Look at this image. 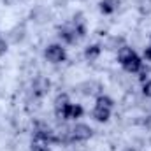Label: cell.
<instances>
[{"instance_id": "cell-1", "label": "cell", "mask_w": 151, "mask_h": 151, "mask_svg": "<svg viewBox=\"0 0 151 151\" xmlns=\"http://www.w3.org/2000/svg\"><path fill=\"white\" fill-rule=\"evenodd\" d=\"M118 62L121 63V67L128 72V74H135L142 70V60L141 56L128 46H123L118 51Z\"/></svg>"}, {"instance_id": "cell-2", "label": "cell", "mask_w": 151, "mask_h": 151, "mask_svg": "<svg viewBox=\"0 0 151 151\" xmlns=\"http://www.w3.org/2000/svg\"><path fill=\"white\" fill-rule=\"evenodd\" d=\"M91 127L84 123H76L72 128H69V142H84L91 137Z\"/></svg>"}, {"instance_id": "cell-3", "label": "cell", "mask_w": 151, "mask_h": 151, "mask_svg": "<svg viewBox=\"0 0 151 151\" xmlns=\"http://www.w3.org/2000/svg\"><path fill=\"white\" fill-rule=\"evenodd\" d=\"M83 113H84L83 107L79 104H72V102H69V104L55 109L56 118H60V119H79L83 116Z\"/></svg>"}, {"instance_id": "cell-4", "label": "cell", "mask_w": 151, "mask_h": 151, "mask_svg": "<svg viewBox=\"0 0 151 151\" xmlns=\"http://www.w3.org/2000/svg\"><path fill=\"white\" fill-rule=\"evenodd\" d=\"M84 35V27L72 23V25H67L63 28H60V37L63 39L67 44H74L77 39H81Z\"/></svg>"}, {"instance_id": "cell-5", "label": "cell", "mask_w": 151, "mask_h": 151, "mask_svg": "<svg viewBox=\"0 0 151 151\" xmlns=\"http://www.w3.org/2000/svg\"><path fill=\"white\" fill-rule=\"evenodd\" d=\"M44 56H46V60L51 62V63H62V62H65V58H67V51H65V47H63L62 44H51V46L46 47Z\"/></svg>"}, {"instance_id": "cell-6", "label": "cell", "mask_w": 151, "mask_h": 151, "mask_svg": "<svg viewBox=\"0 0 151 151\" xmlns=\"http://www.w3.org/2000/svg\"><path fill=\"white\" fill-rule=\"evenodd\" d=\"M51 90V81L47 79V77H44V76H39L34 79V83H32V93L35 95V97H44V95H47V91Z\"/></svg>"}, {"instance_id": "cell-7", "label": "cell", "mask_w": 151, "mask_h": 151, "mask_svg": "<svg viewBox=\"0 0 151 151\" xmlns=\"http://www.w3.org/2000/svg\"><path fill=\"white\" fill-rule=\"evenodd\" d=\"M123 46H127V40L121 37V35H113L106 40V44L102 47H106L107 51H119Z\"/></svg>"}, {"instance_id": "cell-8", "label": "cell", "mask_w": 151, "mask_h": 151, "mask_svg": "<svg viewBox=\"0 0 151 151\" xmlns=\"http://www.w3.org/2000/svg\"><path fill=\"white\" fill-rule=\"evenodd\" d=\"M111 111H113V109H109V107H104V106H99V104H95L91 116H93L97 121H102V123H106V121H109V118H111Z\"/></svg>"}, {"instance_id": "cell-9", "label": "cell", "mask_w": 151, "mask_h": 151, "mask_svg": "<svg viewBox=\"0 0 151 151\" xmlns=\"http://www.w3.org/2000/svg\"><path fill=\"white\" fill-rule=\"evenodd\" d=\"M100 55H102V46L100 44H91L84 49V58L88 62H95Z\"/></svg>"}, {"instance_id": "cell-10", "label": "cell", "mask_w": 151, "mask_h": 151, "mask_svg": "<svg viewBox=\"0 0 151 151\" xmlns=\"http://www.w3.org/2000/svg\"><path fill=\"white\" fill-rule=\"evenodd\" d=\"M119 7V0H102L100 2V12L102 14H113Z\"/></svg>"}, {"instance_id": "cell-11", "label": "cell", "mask_w": 151, "mask_h": 151, "mask_svg": "<svg viewBox=\"0 0 151 151\" xmlns=\"http://www.w3.org/2000/svg\"><path fill=\"white\" fill-rule=\"evenodd\" d=\"M97 104H99V106H104V107H109V109L114 107L113 99L107 97V95H99V97H97Z\"/></svg>"}, {"instance_id": "cell-12", "label": "cell", "mask_w": 151, "mask_h": 151, "mask_svg": "<svg viewBox=\"0 0 151 151\" xmlns=\"http://www.w3.org/2000/svg\"><path fill=\"white\" fill-rule=\"evenodd\" d=\"M142 93H144V97L151 99V79H148V81L142 84Z\"/></svg>"}, {"instance_id": "cell-13", "label": "cell", "mask_w": 151, "mask_h": 151, "mask_svg": "<svg viewBox=\"0 0 151 151\" xmlns=\"http://www.w3.org/2000/svg\"><path fill=\"white\" fill-rule=\"evenodd\" d=\"M32 151H49V148H47L46 142H35L32 146Z\"/></svg>"}, {"instance_id": "cell-14", "label": "cell", "mask_w": 151, "mask_h": 151, "mask_svg": "<svg viewBox=\"0 0 151 151\" xmlns=\"http://www.w3.org/2000/svg\"><path fill=\"white\" fill-rule=\"evenodd\" d=\"M144 58H146L148 62H151V44L146 47V49H144Z\"/></svg>"}]
</instances>
